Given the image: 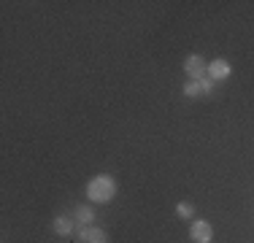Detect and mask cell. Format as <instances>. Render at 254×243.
<instances>
[{
    "mask_svg": "<svg viewBox=\"0 0 254 243\" xmlns=\"http://www.w3.org/2000/svg\"><path fill=\"white\" fill-rule=\"evenodd\" d=\"M114 194H117V181H114V176L108 173H100L95 176V179H89L87 184V197L92 200V203H111Z\"/></svg>",
    "mask_w": 254,
    "mask_h": 243,
    "instance_id": "cell-1",
    "label": "cell"
},
{
    "mask_svg": "<svg viewBox=\"0 0 254 243\" xmlns=\"http://www.w3.org/2000/svg\"><path fill=\"white\" fill-rule=\"evenodd\" d=\"M184 73H187V81H200V78L208 76V62L200 54H190L184 60Z\"/></svg>",
    "mask_w": 254,
    "mask_h": 243,
    "instance_id": "cell-2",
    "label": "cell"
},
{
    "mask_svg": "<svg viewBox=\"0 0 254 243\" xmlns=\"http://www.w3.org/2000/svg\"><path fill=\"white\" fill-rule=\"evenodd\" d=\"M76 238L78 243H108V233L100 227H92V224H78Z\"/></svg>",
    "mask_w": 254,
    "mask_h": 243,
    "instance_id": "cell-3",
    "label": "cell"
},
{
    "mask_svg": "<svg viewBox=\"0 0 254 243\" xmlns=\"http://www.w3.org/2000/svg\"><path fill=\"white\" fill-rule=\"evenodd\" d=\"M190 238H192V243H211L214 241V227H211V222L195 219V222L190 224Z\"/></svg>",
    "mask_w": 254,
    "mask_h": 243,
    "instance_id": "cell-4",
    "label": "cell"
},
{
    "mask_svg": "<svg viewBox=\"0 0 254 243\" xmlns=\"http://www.w3.org/2000/svg\"><path fill=\"white\" fill-rule=\"evenodd\" d=\"M230 73H233V68H230L227 60H211L208 65V78H214V81H225V78H230Z\"/></svg>",
    "mask_w": 254,
    "mask_h": 243,
    "instance_id": "cell-5",
    "label": "cell"
},
{
    "mask_svg": "<svg viewBox=\"0 0 254 243\" xmlns=\"http://www.w3.org/2000/svg\"><path fill=\"white\" fill-rule=\"evenodd\" d=\"M52 227H54V233L63 235V238H68V235L76 233V222H73V219H68V216H57Z\"/></svg>",
    "mask_w": 254,
    "mask_h": 243,
    "instance_id": "cell-6",
    "label": "cell"
},
{
    "mask_svg": "<svg viewBox=\"0 0 254 243\" xmlns=\"http://www.w3.org/2000/svg\"><path fill=\"white\" fill-rule=\"evenodd\" d=\"M92 219H95L92 205H78V208L73 211V222H76V224H89Z\"/></svg>",
    "mask_w": 254,
    "mask_h": 243,
    "instance_id": "cell-7",
    "label": "cell"
},
{
    "mask_svg": "<svg viewBox=\"0 0 254 243\" xmlns=\"http://www.w3.org/2000/svg\"><path fill=\"white\" fill-rule=\"evenodd\" d=\"M176 214L181 219H192V216H195V208H192V203H179L176 205Z\"/></svg>",
    "mask_w": 254,
    "mask_h": 243,
    "instance_id": "cell-8",
    "label": "cell"
},
{
    "mask_svg": "<svg viewBox=\"0 0 254 243\" xmlns=\"http://www.w3.org/2000/svg\"><path fill=\"white\" fill-rule=\"evenodd\" d=\"M181 92H184L187 97H197V95H200V84H197V81H187Z\"/></svg>",
    "mask_w": 254,
    "mask_h": 243,
    "instance_id": "cell-9",
    "label": "cell"
},
{
    "mask_svg": "<svg viewBox=\"0 0 254 243\" xmlns=\"http://www.w3.org/2000/svg\"><path fill=\"white\" fill-rule=\"evenodd\" d=\"M197 84H200V95H211V92H214V84H216V81L205 76V78H200Z\"/></svg>",
    "mask_w": 254,
    "mask_h": 243,
    "instance_id": "cell-10",
    "label": "cell"
}]
</instances>
